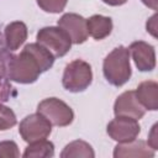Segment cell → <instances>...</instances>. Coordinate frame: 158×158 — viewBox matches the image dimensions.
<instances>
[{"label": "cell", "instance_id": "cell-1", "mask_svg": "<svg viewBox=\"0 0 158 158\" xmlns=\"http://www.w3.org/2000/svg\"><path fill=\"white\" fill-rule=\"evenodd\" d=\"M102 72L106 80L115 86H122L131 78V64L128 48L116 47L104 59Z\"/></svg>", "mask_w": 158, "mask_h": 158}, {"label": "cell", "instance_id": "cell-2", "mask_svg": "<svg viewBox=\"0 0 158 158\" xmlns=\"http://www.w3.org/2000/svg\"><path fill=\"white\" fill-rule=\"evenodd\" d=\"M41 68L36 59L26 49H22L20 54H11L7 64L9 79L20 84L35 83L40 74Z\"/></svg>", "mask_w": 158, "mask_h": 158}, {"label": "cell", "instance_id": "cell-3", "mask_svg": "<svg viewBox=\"0 0 158 158\" xmlns=\"http://www.w3.org/2000/svg\"><path fill=\"white\" fill-rule=\"evenodd\" d=\"M93 81V72L89 63L81 59L70 62L63 73L62 84L70 93L84 91Z\"/></svg>", "mask_w": 158, "mask_h": 158}, {"label": "cell", "instance_id": "cell-4", "mask_svg": "<svg viewBox=\"0 0 158 158\" xmlns=\"http://www.w3.org/2000/svg\"><path fill=\"white\" fill-rule=\"evenodd\" d=\"M37 42L52 52L54 57L65 56L72 47V40L69 35L59 26L41 28L37 32Z\"/></svg>", "mask_w": 158, "mask_h": 158}, {"label": "cell", "instance_id": "cell-5", "mask_svg": "<svg viewBox=\"0 0 158 158\" xmlns=\"http://www.w3.org/2000/svg\"><path fill=\"white\" fill-rule=\"evenodd\" d=\"M37 112L43 115L52 125L64 127L73 122V110L62 100L57 98H47L37 106Z\"/></svg>", "mask_w": 158, "mask_h": 158}, {"label": "cell", "instance_id": "cell-6", "mask_svg": "<svg viewBox=\"0 0 158 158\" xmlns=\"http://www.w3.org/2000/svg\"><path fill=\"white\" fill-rule=\"evenodd\" d=\"M22 139L27 143L46 139L52 132V123L41 114H32L26 116L19 127Z\"/></svg>", "mask_w": 158, "mask_h": 158}, {"label": "cell", "instance_id": "cell-7", "mask_svg": "<svg viewBox=\"0 0 158 158\" xmlns=\"http://www.w3.org/2000/svg\"><path fill=\"white\" fill-rule=\"evenodd\" d=\"M107 135L118 143L130 142L137 138L141 132V127L137 120L127 116H116L107 125Z\"/></svg>", "mask_w": 158, "mask_h": 158}, {"label": "cell", "instance_id": "cell-8", "mask_svg": "<svg viewBox=\"0 0 158 158\" xmlns=\"http://www.w3.org/2000/svg\"><path fill=\"white\" fill-rule=\"evenodd\" d=\"M58 26L69 35L72 43L74 44L84 43L89 36L86 28V20L78 14H64L58 20Z\"/></svg>", "mask_w": 158, "mask_h": 158}, {"label": "cell", "instance_id": "cell-9", "mask_svg": "<svg viewBox=\"0 0 158 158\" xmlns=\"http://www.w3.org/2000/svg\"><path fill=\"white\" fill-rule=\"evenodd\" d=\"M114 114L115 116H127L135 120H139L144 116L146 109L137 100L135 90H127L116 99L114 105Z\"/></svg>", "mask_w": 158, "mask_h": 158}, {"label": "cell", "instance_id": "cell-10", "mask_svg": "<svg viewBox=\"0 0 158 158\" xmlns=\"http://www.w3.org/2000/svg\"><path fill=\"white\" fill-rule=\"evenodd\" d=\"M132 59L141 72H151L156 67V51L152 44L143 41L132 42L128 48Z\"/></svg>", "mask_w": 158, "mask_h": 158}, {"label": "cell", "instance_id": "cell-11", "mask_svg": "<svg viewBox=\"0 0 158 158\" xmlns=\"http://www.w3.org/2000/svg\"><path fill=\"white\" fill-rule=\"evenodd\" d=\"M10 56V51L5 44L4 35L0 31V104L7 101L12 95H16L7 75V64Z\"/></svg>", "mask_w": 158, "mask_h": 158}, {"label": "cell", "instance_id": "cell-12", "mask_svg": "<svg viewBox=\"0 0 158 158\" xmlns=\"http://www.w3.org/2000/svg\"><path fill=\"white\" fill-rule=\"evenodd\" d=\"M115 158H146V157H154V149H152L142 139H133L125 143H118L114 149Z\"/></svg>", "mask_w": 158, "mask_h": 158}, {"label": "cell", "instance_id": "cell-13", "mask_svg": "<svg viewBox=\"0 0 158 158\" xmlns=\"http://www.w3.org/2000/svg\"><path fill=\"white\" fill-rule=\"evenodd\" d=\"M135 93L137 100L146 110L156 111L158 109V84L154 80L142 81Z\"/></svg>", "mask_w": 158, "mask_h": 158}, {"label": "cell", "instance_id": "cell-14", "mask_svg": "<svg viewBox=\"0 0 158 158\" xmlns=\"http://www.w3.org/2000/svg\"><path fill=\"white\" fill-rule=\"evenodd\" d=\"M5 44L10 52H14L20 48L27 40V26L22 21L10 22L5 27L4 32Z\"/></svg>", "mask_w": 158, "mask_h": 158}, {"label": "cell", "instance_id": "cell-15", "mask_svg": "<svg viewBox=\"0 0 158 158\" xmlns=\"http://www.w3.org/2000/svg\"><path fill=\"white\" fill-rule=\"evenodd\" d=\"M86 28L89 36H91L96 41H100L111 33L112 21L107 16L93 15L86 20Z\"/></svg>", "mask_w": 158, "mask_h": 158}, {"label": "cell", "instance_id": "cell-16", "mask_svg": "<svg viewBox=\"0 0 158 158\" xmlns=\"http://www.w3.org/2000/svg\"><path fill=\"white\" fill-rule=\"evenodd\" d=\"M23 49H26L28 53L32 54V57L38 63L42 73L43 72H47L53 65V63H54V56L52 54V52H49L44 46L40 44L38 42L37 43L26 44Z\"/></svg>", "mask_w": 158, "mask_h": 158}, {"label": "cell", "instance_id": "cell-17", "mask_svg": "<svg viewBox=\"0 0 158 158\" xmlns=\"http://www.w3.org/2000/svg\"><path fill=\"white\" fill-rule=\"evenodd\" d=\"M62 158H94L95 153L91 146L81 139H77L67 144L60 153Z\"/></svg>", "mask_w": 158, "mask_h": 158}, {"label": "cell", "instance_id": "cell-18", "mask_svg": "<svg viewBox=\"0 0 158 158\" xmlns=\"http://www.w3.org/2000/svg\"><path fill=\"white\" fill-rule=\"evenodd\" d=\"M25 158H49L54 156V144L51 141L41 139L36 142H31L23 154Z\"/></svg>", "mask_w": 158, "mask_h": 158}, {"label": "cell", "instance_id": "cell-19", "mask_svg": "<svg viewBox=\"0 0 158 158\" xmlns=\"http://www.w3.org/2000/svg\"><path fill=\"white\" fill-rule=\"evenodd\" d=\"M16 125V115L14 111L0 104V131H6Z\"/></svg>", "mask_w": 158, "mask_h": 158}, {"label": "cell", "instance_id": "cell-20", "mask_svg": "<svg viewBox=\"0 0 158 158\" xmlns=\"http://www.w3.org/2000/svg\"><path fill=\"white\" fill-rule=\"evenodd\" d=\"M68 0H37V5L46 12L58 14L64 10Z\"/></svg>", "mask_w": 158, "mask_h": 158}, {"label": "cell", "instance_id": "cell-21", "mask_svg": "<svg viewBox=\"0 0 158 158\" xmlns=\"http://www.w3.org/2000/svg\"><path fill=\"white\" fill-rule=\"evenodd\" d=\"M20 157L19 147L14 141L0 142V158H17Z\"/></svg>", "mask_w": 158, "mask_h": 158}, {"label": "cell", "instance_id": "cell-22", "mask_svg": "<svg viewBox=\"0 0 158 158\" xmlns=\"http://www.w3.org/2000/svg\"><path fill=\"white\" fill-rule=\"evenodd\" d=\"M157 128H158V123H154L151 132L148 133V146L157 151L158 149V133H157Z\"/></svg>", "mask_w": 158, "mask_h": 158}, {"label": "cell", "instance_id": "cell-23", "mask_svg": "<svg viewBox=\"0 0 158 158\" xmlns=\"http://www.w3.org/2000/svg\"><path fill=\"white\" fill-rule=\"evenodd\" d=\"M147 32H149L153 37H157V14H154L148 21H147Z\"/></svg>", "mask_w": 158, "mask_h": 158}, {"label": "cell", "instance_id": "cell-24", "mask_svg": "<svg viewBox=\"0 0 158 158\" xmlns=\"http://www.w3.org/2000/svg\"><path fill=\"white\" fill-rule=\"evenodd\" d=\"M142 2L148 6L152 10H157L158 9V0H142Z\"/></svg>", "mask_w": 158, "mask_h": 158}, {"label": "cell", "instance_id": "cell-25", "mask_svg": "<svg viewBox=\"0 0 158 158\" xmlns=\"http://www.w3.org/2000/svg\"><path fill=\"white\" fill-rule=\"evenodd\" d=\"M127 0H102V2L110 5V6H120V5H123Z\"/></svg>", "mask_w": 158, "mask_h": 158}]
</instances>
